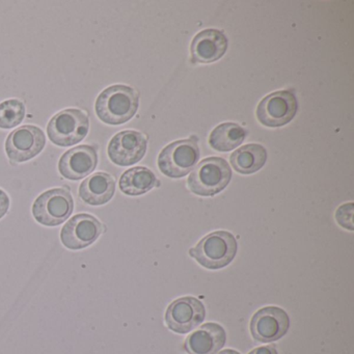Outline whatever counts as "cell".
<instances>
[{"instance_id":"1","label":"cell","mask_w":354,"mask_h":354,"mask_svg":"<svg viewBox=\"0 0 354 354\" xmlns=\"http://www.w3.org/2000/svg\"><path fill=\"white\" fill-rule=\"evenodd\" d=\"M140 104L138 93L130 86L115 84L105 88L96 100L95 109L103 123L121 125L136 115Z\"/></svg>"},{"instance_id":"2","label":"cell","mask_w":354,"mask_h":354,"mask_svg":"<svg viewBox=\"0 0 354 354\" xmlns=\"http://www.w3.org/2000/svg\"><path fill=\"white\" fill-rule=\"evenodd\" d=\"M237 252L235 236L230 232L216 231L205 236L189 250V254L205 268L217 270L227 266Z\"/></svg>"},{"instance_id":"3","label":"cell","mask_w":354,"mask_h":354,"mask_svg":"<svg viewBox=\"0 0 354 354\" xmlns=\"http://www.w3.org/2000/svg\"><path fill=\"white\" fill-rule=\"evenodd\" d=\"M231 179L229 163L221 157H209L194 167L187 184L190 192L196 196H213L223 192Z\"/></svg>"},{"instance_id":"4","label":"cell","mask_w":354,"mask_h":354,"mask_svg":"<svg viewBox=\"0 0 354 354\" xmlns=\"http://www.w3.org/2000/svg\"><path fill=\"white\" fill-rule=\"evenodd\" d=\"M201 152L198 138L192 136L189 140H178L165 147L158 157V167L167 177H185L196 167Z\"/></svg>"},{"instance_id":"5","label":"cell","mask_w":354,"mask_h":354,"mask_svg":"<svg viewBox=\"0 0 354 354\" xmlns=\"http://www.w3.org/2000/svg\"><path fill=\"white\" fill-rule=\"evenodd\" d=\"M90 121L80 109H69L59 111L49 122L47 134L53 144L70 147L82 142L88 136Z\"/></svg>"},{"instance_id":"6","label":"cell","mask_w":354,"mask_h":354,"mask_svg":"<svg viewBox=\"0 0 354 354\" xmlns=\"http://www.w3.org/2000/svg\"><path fill=\"white\" fill-rule=\"evenodd\" d=\"M73 209L71 194L64 188H55L47 190L35 201L32 215L41 225L57 227L71 216Z\"/></svg>"},{"instance_id":"7","label":"cell","mask_w":354,"mask_h":354,"mask_svg":"<svg viewBox=\"0 0 354 354\" xmlns=\"http://www.w3.org/2000/svg\"><path fill=\"white\" fill-rule=\"evenodd\" d=\"M297 109L294 94L289 91H279L269 94L259 103L257 118L266 127H281L294 119Z\"/></svg>"},{"instance_id":"8","label":"cell","mask_w":354,"mask_h":354,"mask_svg":"<svg viewBox=\"0 0 354 354\" xmlns=\"http://www.w3.org/2000/svg\"><path fill=\"white\" fill-rule=\"evenodd\" d=\"M206 308L198 298L192 296L178 298L171 302L165 313V323L171 330L188 333L203 323Z\"/></svg>"},{"instance_id":"9","label":"cell","mask_w":354,"mask_h":354,"mask_svg":"<svg viewBox=\"0 0 354 354\" xmlns=\"http://www.w3.org/2000/svg\"><path fill=\"white\" fill-rule=\"evenodd\" d=\"M289 327V315L279 306L260 308L250 320L252 337L261 343L277 341L288 333Z\"/></svg>"},{"instance_id":"10","label":"cell","mask_w":354,"mask_h":354,"mask_svg":"<svg viewBox=\"0 0 354 354\" xmlns=\"http://www.w3.org/2000/svg\"><path fill=\"white\" fill-rule=\"evenodd\" d=\"M45 145L46 138L43 130L37 126L26 125L8 136L6 151L14 162H26L40 154Z\"/></svg>"},{"instance_id":"11","label":"cell","mask_w":354,"mask_h":354,"mask_svg":"<svg viewBox=\"0 0 354 354\" xmlns=\"http://www.w3.org/2000/svg\"><path fill=\"white\" fill-rule=\"evenodd\" d=\"M147 145L148 142L144 134L133 130H126L111 138L107 153L115 165L129 167L144 158Z\"/></svg>"},{"instance_id":"12","label":"cell","mask_w":354,"mask_h":354,"mask_svg":"<svg viewBox=\"0 0 354 354\" xmlns=\"http://www.w3.org/2000/svg\"><path fill=\"white\" fill-rule=\"evenodd\" d=\"M103 231V225L90 214L72 217L61 232V240L69 250H82L94 243Z\"/></svg>"},{"instance_id":"13","label":"cell","mask_w":354,"mask_h":354,"mask_svg":"<svg viewBox=\"0 0 354 354\" xmlns=\"http://www.w3.org/2000/svg\"><path fill=\"white\" fill-rule=\"evenodd\" d=\"M98 163L97 149L88 145L75 147L59 159V171L68 180L84 179L96 169Z\"/></svg>"},{"instance_id":"14","label":"cell","mask_w":354,"mask_h":354,"mask_svg":"<svg viewBox=\"0 0 354 354\" xmlns=\"http://www.w3.org/2000/svg\"><path fill=\"white\" fill-rule=\"evenodd\" d=\"M227 37L221 30L209 28L198 32L190 46L194 64H210L218 61L227 49Z\"/></svg>"},{"instance_id":"15","label":"cell","mask_w":354,"mask_h":354,"mask_svg":"<svg viewBox=\"0 0 354 354\" xmlns=\"http://www.w3.org/2000/svg\"><path fill=\"white\" fill-rule=\"evenodd\" d=\"M225 328L217 323H206L185 339L184 348L188 354H216L225 346Z\"/></svg>"},{"instance_id":"16","label":"cell","mask_w":354,"mask_h":354,"mask_svg":"<svg viewBox=\"0 0 354 354\" xmlns=\"http://www.w3.org/2000/svg\"><path fill=\"white\" fill-rule=\"evenodd\" d=\"M115 192V179L102 171L86 178L80 186V198L92 206L106 204L113 198Z\"/></svg>"},{"instance_id":"17","label":"cell","mask_w":354,"mask_h":354,"mask_svg":"<svg viewBox=\"0 0 354 354\" xmlns=\"http://www.w3.org/2000/svg\"><path fill=\"white\" fill-rule=\"evenodd\" d=\"M267 160L266 149L258 144L241 147L231 155L232 167L242 175H250L260 171Z\"/></svg>"},{"instance_id":"18","label":"cell","mask_w":354,"mask_h":354,"mask_svg":"<svg viewBox=\"0 0 354 354\" xmlns=\"http://www.w3.org/2000/svg\"><path fill=\"white\" fill-rule=\"evenodd\" d=\"M156 176L151 169L136 167L128 169L120 179V189L127 196H142L158 185Z\"/></svg>"},{"instance_id":"19","label":"cell","mask_w":354,"mask_h":354,"mask_svg":"<svg viewBox=\"0 0 354 354\" xmlns=\"http://www.w3.org/2000/svg\"><path fill=\"white\" fill-rule=\"evenodd\" d=\"M246 130L235 123H223L211 132L209 142L214 150L229 152L239 147L246 138Z\"/></svg>"},{"instance_id":"20","label":"cell","mask_w":354,"mask_h":354,"mask_svg":"<svg viewBox=\"0 0 354 354\" xmlns=\"http://www.w3.org/2000/svg\"><path fill=\"white\" fill-rule=\"evenodd\" d=\"M26 113V105L17 99L0 103V128L12 129L16 127L24 121Z\"/></svg>"},{"instance_id":"21","label":"cell","mask_w":354,"mask_h":354,"mask_svg":"<svg viewBox=\"0 0 354 354\" xmlns=\"http://www.w3.org/2000/svg\"><path fill=\"white\" fill-rule=\"evenodd\" d=\"M352 216H353V205L352 203L349 204H344L339 207L335 213V218H337V223L345 227V229L353 231V221H352Z\"/></svg>"},{"instance_id":"22","label":"cell","mask_w":354,"mask_h":354,"mask_svg":"<svg viewBox=\"0 0 354 354\" xmlns=\"http://www.w3.org/2000/svg\"><path fill=\"white\" fill-rule=\"evenodd\" d=\"M10 208V198L3 190L0 189V218H3Z\"/></svg>"},{"instance_id":"23","label":"cell","mask_w":354,"mask_h":354,"mask_svg":"<svg viewBox=\"0 0 354 354\" xmlns=\"http://www.w3.org/2000/svg\"><path fill=\"white\" fill-rule=\"evenodd\" d=\"M248 354H279L274 346H262L252 350Z\"/></svg>"},{"instance_id":"24","label":"cell","mask_w":354,"mask_h":354,"mask_svg":"<svg viewBox=\"0 0 354 354\" xmlns=\"http://www.w3.org/2000/svg\"><path fill=\"white\" fill-rule=\"evenodd\" d=\"M218 354H240L239 352L236 351V350L233 349H225L223 350V351L219 352Z\"/></svg>"}]
</instances>
